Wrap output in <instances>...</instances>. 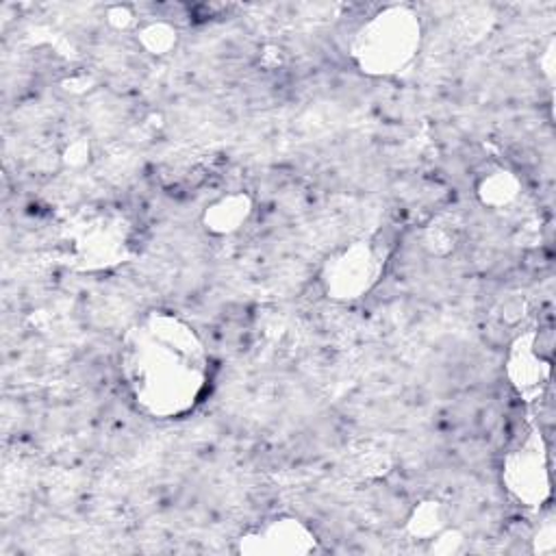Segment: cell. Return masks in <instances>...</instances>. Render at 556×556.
<instances>
[{"instance_id":"7","label":"cell","mask_w":556,"mask_h":556,"mask_svg":"<svg viewBox=\"0 0 556 556\" xmlns=\"http://www.w3.org/2000/svg\"><path fill=\"white\" fill-rule=\"evenodd\" d=\"M250 215V200L243 193H230L213 202L204 213V226L211 232L228 235L241 228Z\"/></svg>"},{"instance_id":"10","label":"cell","mask_w":556,"mask_h":556,"mask_svg":"<svg viewBox=\"0 0 556 556\" xmlns=\"http://www.w3.org/2000/svg\"><path fill=\"white\" fill-rule=\"evenodd\" d=\"M106 17H109V22H111V24L122 26V28H126L128 24H132V22H135V15H132L130 7H122V4H117V7H109Z\"/></svg>"},{"instance_id":"3","label":"cell","mask_w":556,"mask_h":556,"mask_svg":"<svg viewBox=\"0 0 556 556\" xmlns=\"http://www.w3.org/2000/svg\"><path fill=\"white\" fill-rule=\"evenodd\" d=\"M380 254L369 241H356L332 254L321 271L326 293L339 300L361 298L378 280Z\"/></svg>"},{"instance_id":"2","label":"cell","mask_w":556,"mask_h":556,"mask_svg":"<svg viewBox=\"0 0 556 556\" xmlns=\"http://www.w3.org/2000/svg\"><path fill=\"white\" fill-rule=\"evenodd\" d=\"M421 22L408 4H389L374 13L352 39V59L369 76H395L417 56Z\"/></svg>"},{"instance_id":"6","label":"cell","mask_w":556,"mask_h":556,"mask_svg":"<svg viewBox=\"0 0 556 556\" xmlns=\"http://www.w3.org/2000/svg\"><path fill=\"white\" fill-rule=\"evenodd\" d=\"M547 358L539 350L536 334L521 337L508 356V378L513 387L519 389V393L528 395L539 391V384L547 378Z\"/></svg>"},{"instance_id":"5","label":"cell","mask_w":556,"mask_h":556,"mask_svg":"<svg viewBox=\"0 0 556 556\" xmlns=\"http://www.w3.org/2000/svg\"><path fill=\"white\" fill-rule=\"evenodd\" d=\"M315 536L298 519H274L241 541V552L300 554L311 552Z\"/></svg>"},{"instance_id":"4","label":"cell","mask_w":556,"mask_h":556,"mask_svg":"<svg viewBox=\"0 0 556 556\" xmlns=\"http://www.w3.org/2000/svg\"><path fill=\"white\" fill-rule=\"evenodd\" d=\"M504 480L508 489L528 506H536L547 491V467L543 463L541 439L530 434L504 460Z\"/></svg>"},{"instance_id":"8","label":"cell","mask_w":556,"mask_h":556,"mask_svg":"<svg viewBox=\"0 0 556 556\" xmlns=\"http://www.w3.org/2000/svg\"><path fill=\"white\" fill-rule=\"evenodd\" d=\"M517 191H519V180L506 169L491 172L478 185V195L482 204H489L493 208L510 204L517 198Z\"/></svg>"},{"instance_id":"1","label":"cell","mask_w":556,"mask_h":556,"mask_svg":"<svg viewBox=\"0 0 556 556\" xmlns=\"http://www.w3.org/2000/svg\"><path fill=\"white\" fill-rule=\"evenodd\" d=\"M122 374L137 406L159 419L193 410L208 384V356L198 332L178 315L152 311L122 341Z\"/></svg>"},{"instance_id":"9","label":"cell","mask_w":556,"mask_h":556,"mask_svg":"<svg viewBox=\"0 0 556 556\" xmlns=\"http://www.w3.org/2000/svg\"><path fill=\"white\" fill-rule=\"evenodd\" d=\"M137 41L150 54H165L176 46V28L165 20H154L137 30Z\"/></svg>"}]
</instances>
